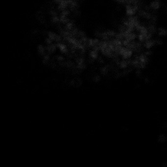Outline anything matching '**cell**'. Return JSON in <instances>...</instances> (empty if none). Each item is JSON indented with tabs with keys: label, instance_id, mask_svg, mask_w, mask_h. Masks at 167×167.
Wrapping results in <instances>:
<instances>
[{
	"label": "cell",
	"instance_id": "1",
	"mask_svg": "<svg viewBox=\"0 0 167 167\" xmlns=\"http://www.w3.org/2000/svg\"><path fill=\"white\" fill-rule=\"evenodd\" d=\"M160 5L161 4L159 0H154L152 2L151 4V7L152 10H157L160 7Z\"/></svg>",
	"mask_w": 167,
	"mask_h": 167
},
{
	"label": "cell",
	"instance_id": "2",
	"mask_svg": "<svg viewBox=\"0 0 167 167\" xmlns=\"http://www.w3.org/2000/svg\"><path fill=\"white\" fill-rule=\"evenodd\" d=\"M158 34L161 36H165L167 34V30L164 28H160L158 29Z\"/></svg>",
	"mask_w": 167,
	"mask_h": 167
}]
</instances>
